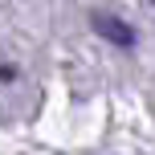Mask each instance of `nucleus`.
I'll use <instances>...</instances> for the list:
<instances>
[{
	"label": "nucleus",
	"mask_w": 155,
	"mask_h": 155,
	"mask_svg": "<svg viewBox=\"0 0 155 155\" xmlns=\"http://www.w3.org/2000/svg\"><path fill=\"white\" fill-rule=\"evenodd\" d=\"M16 78V70H8V65H0V82H12Z\"/></svg>",
	"instance_id": "obj_2"
},
{
	"label": "nucleus",
	"mask_w": 155,
	"mask_h": 155,
	"mask_svg": "<svg viewBox=\"0 0 155 155\" xmlns=\"http://www.w3.org/2000/svg\"><path fill=\"white\" fill-rule=\"evenodd\" d=\"M90 25H94V33H98V37L114 41V45H123V49L135 45V29H131L127 21H118V16H110V12H94Z\"/></svg>",
	"instance_id": "obj_1"
}]
</instances>
